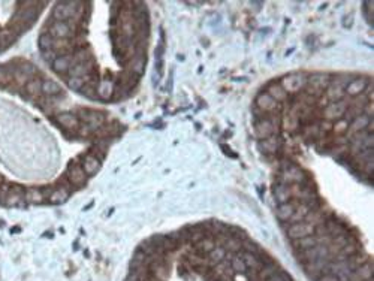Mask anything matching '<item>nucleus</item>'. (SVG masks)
I'll return each instance as SVG.
<instances>
[{
	"label": "nucleus",
	"mask_w": 374,
	"mask_h": 281,
	"mask_svg": "<svg viewBox=\"0 0 374 281\" xmlns=\"http://www.w3.org/2000/svg\"><path fill=\"white\" fill-rule=\"evenodd\" d=\"M308 178V175L297 165L294 163H288L286 166H283L282 172L279 174L277 178V184H286V186H292V184H302L305 183Z\"/></svg>",
	"instance_id": "nucleus-1"
},
{
	"label": "nucleus",
	"mask_w": 374,
	"mask_h": 281,
	"mask_svg": "<svg viewBox=\"0 0 374 281\" xmlns=\"http://www.w3.org/2000/svg\"><path fill=\"white\" fill-rule=\"evenodd\" d=\"M274 112L273 114H267L265 117H262L259 121H256L255 129H256V135L259 136V139H267L271 138L274 135H277V120L274 118Z\"/></svg>",
	"instance_id": "nucleus-2"
},
{
	"label": "nucleus",
	"mask_w": 374,
	"mask_h": 281,
	"mask_svg": "<svg viewBox=\"0 0 374 281\" xmlns=\"http://www.w3.org/2000/svg\"><path fill=\"white\" fill-rule=\"evenodd\" d=\"M326 256H329L326 245H314V247L302 250V251H295L297 262L301 265H307L310 262H314V260H317L320 257H326Z\"/></svg>",
	"instance_id": "nucleus-3"
},
{
	"label": "nucleus",
	"mask_w": 374,
	"mask_h": 281,
	"mask_svg": "<svg viewBox=\"0 0 374 281\" xmlns=\"http://www.w3.org/2000/svg\"><path fill=\"white\" fill-rule=\"evenodd\" d=\"M78 6V2H62V3H57L56 8L53 9V20L54 21H69L72 18L76 17L78 14V9L79 8H75Z\"/></svg>",
	"instance_id": "nucleus-4"
},
{
	"label": "nucleus",
	"mask_w": 374,
	"mask_h": 281,
	"mask_svg": "<svg viewBox=\"0 0 374 281\" xmlns=\"http://www.w3.org/2000/svg\"><path fill=\"white\" fill-rule=\"evenodd\" d=\"M307 79H308V76H305L304 73H289L282 79L280 85L285 88V91L288 94L289 93H298V91L305 88Z\"/></svg>",
	"instance_id": "nucleus-5"
},
{
	"label": "nucleus",
	"mask_w": 374,
	"mask_h": 281,
	"mask_svg": "<svg viewBox=\"0 0 374 281\" xmlns=\"http://www.w3.org/2000/svg\"><path fill=\"white\" fill-rule=\"evenodd\" d=\"M347 109V100H338V102H329L322 109V117L326 121H337L344 117V112Z\"/></svg>",
	"instance_id": "nucleus-6"
},
{
	"label": "nucleus",
	"mask_w": 374,
	"mask_h": 281,
	"mask_svg": "<svg viewBox=\"0 0 374 281\" xmlns=\"http://www.w3.org/2000/svg\"><path fill=\"white\" fill-rule=\"evenodd\" d=\"M332 259L329 257V256H326V257H320V259H317V260H314V262H310V263H307V265H302L304 266V271H305V274H307V277L310 278V280H317L319 277H322L323 274H328V271H326V268H328V265H329V262H331Z\"/></svg>",
	"instance_id": "nucleus-7"
},
{
	"label": "nucleus",
	"mask_w": 374,
	"mask_h": 281,
	"mask_svg": "<svg viewBox=\"0 0 374 281\" xmlns=\"http://www.w3.org/2000/svg\"><path fill=\"white\" fill-rule=\"evenodd\" d=\"M286 235H288V238L291 241L299 239V238H304V236H310V235H314V226L307 223V221L292 223V224L288 226Z\"/></svg>",
	"instance_id": "nucleus-8"
},
{
	"label": "nucleus",
	"mask_w": 374,
	"mask_h": 281,
	"mask_svg": "<svg viewBox=\"0 0 374 281\" xmlns=\"http://www.w3.org/2000/svg\"><path fill=\"white\" fill-rule=\"evenodd\" d=\"M53 39H74L75 33L72 32L71 26L68 24V21H53L48 27L47 32Z\"/></svg>",
	"instance_id": "nucleus-9"
},
{
	"label": "nucleus",
	"mask_w": 374,
	"mask_h": 281,
	"mask_svg": "<svg viewBox=\"0 0 374 281\" xmlns=\"http://www.w3.org/2000/svg\"><path fill=\"white\" fill-rule=\"evenodd\" d=\"M66 178H68V181H69L71 186L79 187V186H84V184H85V181H87V174L84 172V169H82L81 165L72 163V165H69V168H68Z\"/></svg>",
	"instance_id": "nucleus-10"
},
{
	"label": "nucleus",
	"mask_w": 374,
	"mask_h": 281,
	"mask_svg": "<svg viewBox=\"0 0 374 281\" xmlns=\"http://www.w3.org/2000/svg\"><path fill=\"white\" fill-rule=\"evenodd\" d=\"M373 123V117H368L365 114H361L358 115L356 118H353L350 123H349V129H347V133H349V138H352L353 135L368 129V126Z\"/></svg>",
	"instance_id": "nucleus-11"
},
{
	"label": "nucleus",
	"mask_w": 374,
	"mask_h": 281,
	"mask_svg": "<svg viewBox=\"0 0 374 281\" xmlns=\"http://www.w3.org/2000/svg\"><path fill=\"white\" fill-rule=\"evenodd\" d=\"M367 87H368V79L367 78H355V79L349 81V84L344 88V93H346V96L353 99V97L362 94L367 90Z\"/></svg>",
	"instance_id": "nucleus-12"
},
{
	"label": "nucleus",
	"mask_w": 374,
	"mask_h": 281,
	"mask_svg": "<svg viewBox=\"0 0 374 281\" xmlns=\"http://www.w3.org/2000/svg\"><path fill=\"white\" fill-rule=\"evenodd\" d=\"M373 278V262H367L358 269L352 271L347 277V281H368Z\"/></svg>",
	"instance_id": "nucleus-13"
},
{
	"label": "nucleus",
	"mask_w": 374,
	"mask_h": 281,
	"mask_svg": "<svg viewBox=\"0 0 374 281\" xmlns=\"http://www.w3.org/2000/svg\"><path fill=\"white\" fill-rule=\"evenodd\" d=\"M298 205H299V201H297V199H291L289 202L279 205V207H277V210H276V215H277V218H279L280 221H283V223L289 221V220H291V217H292V215H294V212H295V208H297Z\"/></svg>",
	"instance_id": "nucleus-14"
},
{
	"label": "nucleus",
	"mask_w": 374,
	"mask_h": 281,
	"mask_svg": "<svg viewBox=\"0 0 374 281\" xmlns=\"http://www.w3.org/2000/svg\"><path fill=\"white\" fill-rule=\"evenodd\" d=\"M280 105H282V103H277L268 93H261V94L256 97V106H258L261 111H264V112L273 114V112H276V111L280 108Z\"/></svg>",
	"instance_id": "nucleus-15"
},
{
	"label": "nucleus",
	"mask_w": 374,
	"mask_h": 281,
	"mask_svg": "<svg viewBox=\"0 0 374 281\" xmlns=\"http://www.w3.org/2000/svg\"><path fill=\"white\" fill-rule=\"evenodd\" d=\"M57 123L62 126V127H65V129H68V130H78V127L81 126V121H79V118L76 117V114H74V112H62V114H59L57 115Z\"/></svg>",
	"instance_id": "nucleus-16"
},
{
	"label": "nucleus",
	"mask_w": 374,
	"mask_h": 281,
	"mask_svg": "<svg viewBox=\"0 0 374 281\" xmlns=\"http://www.w3.org/2000/svg\"><path fill=\"white\" fill-rule=\"evenodd\" d=\"M344 262H346V268L352 272V271L358 269L359 266H362L364 263L370 262V256H368L367 253H364L362 250H359V251H358V253H355L353 256L347 257Z\"/></svg>",
	"instance_id": "nucleus-17"
},
{
	"label": "nucleus",
	"mask_w": 374,
	"mask_h": 281,
	"mask_svg": "<svg viewBox=\"0 0 374 281\" xmlns=\"http://www.w3.org/2000/svg\"><path fill=\"white\" fill-rule=\"evenodd\" d=\"M42 81L44 79H41V78H38V76H33L27 84H26V87H24V90H26V97L27 99H36V97H39L41 94H42Z\"/></svg>",
	"instance_id": "nucleus-18"
},
{
	"label": "nucleus",
	"mask_w": 374,
	"mask_h": 281,
	"mask_svg": "<svg viewBox=\"0 0 374 281\" xmlns=\"http://www.w3.org/2000/svg\"><path fill=\"white\" fill-rule=\"evenodd\" d=\"M81 166H82L84 172L87 174V177H91V175H94L96 172H99V169H100V160H99L94 154L90 153V154H87V156L84 157Z\"/></svg>",
	"instance_id": "nucleus-19"
},
{
	"label": "nucleus",
	"mask_w": 374,
	"mask_h": 281,
	"mask_svg": "<svg viewBox=\"0 0 374 281\" xmlns=\"http://www.w3.org/2000/svg\"><path fill=\"white\" fill-rule=\"evenodd\" d=\"M314 245H319V238L316 235H310V236H304L299 239H294L292 241V247L294 251H302L307 248H311Z\"/></svg>",
	"instance_id": "nucleus-20"
},
{
	"label": "nucleus",
	"mask_w": 374,
	"mask_h": 281,
	"mask_svg": "<svg viewBox=\"0 0 374 281\" xmlns=\"http://www.w3.org/2000/svg\"><path fill=\"white\" fill-rule=\"evenodd\" d=\"M71 59L72 56H62V57H56L54 62L51 63L53 70L59 75H68L69 69H71Z\"/></svg>",
	"instance_id": "nucleus-21"
},
{
	"label": "nucleus",
	"mask_w": 374,
	"mask_h": 281,
	"mask_svg": "<svg viewBox=\"0 0 374 281\" xmlns=\"http://www.w3.org/2000/svg\"><path fill=\"white\" fill-rule=\"evenodd\" d=\"M114 88H115V87H114V82H112V81H109V79H102V81L97 84V87H96V94H97L99 99L108 100V99L112 97Z\"/></svg>",
	"instance_id": "nucleus-22"
},
{
	"label": "nucleus",
	"mask_w": 374,
	"mask_h": 281,
	"mask_svg": "<svg viewBox=\"0 0 374 281\" xmlns=\"http://www.w3.org/2000/svg\"><path fill=\"white\" fill-rule=\"evenodd\" d=\"M259 148L267 153V154H276L280 148V139L274 135L271 138H267V139H262L259 142Z\"/></svg>",
	"instance_id": "nucleus-23"
},
{
	"label": "nucleus",
	"mask_w": 374,
	"mask_h": 281,
	"mask_svg": "<svg viewBox=\"0 0 374 281\" xmlns=\"http://www.w3.org/2000/svg\"><path fill=\"white\" fill-rule=\"evenodd\" d=\"M216 247H217V244H216L214 238H213V236H205V238H202L201 241H198V242L195 244L193 250H195L196 253L202 254V256H207V254H208L210 251H213Z\"/></svg>",
	"instance_id": "nucleus-24"
},
{
	"label": "nucleus",
	"mask_w": 374,
	"mask_h": 281,
	"mask_svg": "<svg viewBox=\"0 0 374 281\" xmlns=\"http://www.w3.org/2000/svg\"><path fill=\"white\" fill-rule=\"evenodd\" d=\"M239 256H241V259L244 260V263H245L247 269H255V271H259V269L262 268V262H261V259H259L256 254L241 250V251H239Z\"/></svg>",
	"instance_id": "nucleus-25"
},
{
	"label": "nucleus",
	"mask_w": 374,
	"mask_h": 281,
	"mask_svg": "<svg viewBox=\"0 0 374 281\" xmlns=\"http://www.w3.org/2000/svg\"><path fill=\"white\" fill-rule=\"evenodd\" d=\"M274 198L279 202V205L286 204L292 199V192H291V186L286 184H277L274 187Z\"/></svg>",
	"instance_id": "nucleus-26"
},
{
	"label": "nucleus",
	"mask_w": 374,
	"mask_h": 281,
	"mask_svg": "<svg viewBox=\"0 0 374 281\" xmlns=\"http://www.w3.org/2000/svg\"><path fill=\"white\" fill-rule=\"evenodd\" d=\"M42 94L47 96V97H57L62 94V87L53 81V79H44L42 81Z\"/></svg>",
	"instance_id": "nucleus-27"
},
{
	"label": "nucleus",
	"mask_w": 374,
	"mask_h": 281,
	"mask_svg": "<svg viewBox=\"0 0 374 281\" xmlns=\"http://www.w3.org/2000/svg\"><path fill=\"white\" fill-rule=\"evenodd\" d=\"M68 198H69L68 189L59 186V187H54V189H53V192H51L48 201H50V204H53V205H59V204H63Z\"/></svg>",
	"instance_id": "nucleus-28"
},
{
	"label": "nucleus",
	"mask_w": 374,
	"mask_h": 281,
	"mask_svg": "<svg viewBox=\"0 0 374 281\" xmlns=\"http://www.w3.org/2000/svg\"><path fill=\"white\" fill-rule=\"evenodd\" d=\"M268 94L277 102V103H283V102H286L288 100V93L285 91V88L279 84V82H274V84H271L270 85V88H268Z\"/></svg>",
	"instance_id": "nucleus-29"
},
{
	"label": "nucleus",
	"mask_w": 374,
	"mask_h": 281,
	"mask_svg": "<svg viewBox=\"0 0 374 281\" xmlns=\"http://www.w3.org/2000/svg\"><path fill=\"white\" fill-rule=\"evenodd\" d=\"M207 259H208V262H210L211 266H216V265L222 263V262L226 259V250H224L223 247L217 245L213 251H210V253L207 254Z\"/></svg>",
	"instance_id": "nucleus-30"
},
{
	"label": "nucleus",
	"mask_w": 374,
	"mask_h": 281,
	"mask_svg": "<svg viewBox=\"0 0 374 281\" xmlns=\"http://www.w3.org/2000/svg\"><path fill=\"white\" fill-rule=\"evenodd\" d=\"M44 199L45 198H44L41 189H36V187L26 189V195H24V201L26 202H29V204H42Z\"/></svg>",
	"instance_id": "nucleus-31"
},
{
	"label": "nucleus",
	"mask_w": 374,
	"mask_h": 281,
	"mask_svg": "<svg viewBox=\"0 0 374 281\" xmlns=\"http://www.w3.org/2000/svg\"><path fill=\"white\" fill-rule=\"evenodd\" d=\"M229 263H230V269H232L235 274H244V272L247 271V266H245L244 260L241 259L239 253H236V254L230 259Z\"/></svg>",
	"instance_id": "nucleus-32"
},
{
	"label": "nucleus",
	"mask_w": 374,
	"mask_h": 281,
	"mask_svg": "<svg viewBox=\"0 0 374 281\" xmlns=\"http://www.w3.org/2000/svg\"><path fill=\"white\" fill-rule=\"evenodd\" d=\"M32 78L30 76H27L24 72H21L20 69H14V85L17 87V88H24L26 87V84L30 81Z\"/></svg>",
	"instance_id": "nucleus-33"
},
{
	"label": "nucleus",
	"mask_w": 374,
	"mask_h": 281,
	"mask_svg": "<svg viewBox=\"0 0 374 281\" xmlns=\"http://www.w3.org/2000/svg\"><path fill=\"white\" fill-rule=\"evenodd\" d=\"M304 138L307 139V140H314V139H317L319 138V135H320V130H319V124H314V123H311V124H307L305 127H304Z\"/></svg>",
	"instance_id": "nucleus-34"
},
{
	"label": "nucleus",
	"mask_w": 374,
	"mask_h": 281,
	"mask_svg": "<svg viewBox=\"0 0 374 281\" xmlns=\"http://www.w3.org/2000/svg\"><path fill=\"white\" fill-rule=\"evenodd\" d=\"M38 44H39V48L41 51H50L53 48V44H54V39L48 35V33H42L38 39Z\"/></svg>",
	"instance_id": "nucleus-35"
},
{
	"label": "nucleus",
	"mask_w": 374,
	"mask_h": 281,
	"mask_svg": "<svg viewBox=\"0 0 374 281\" xmlns=\"http://www.w3.org/2000/svg\"><path fill=\"white\" fill-rule=\"evenodd\" d=\"M347 129H349V121H346L344 118H340V120H337L332 124V130L331 132H334L337 135H343V133L347 132Z\"/></svg>",
	"instance_id": "nucleus-36"
},
{
	"label": "nucleus",
	"mask_w": 374,
	"mask_h": 281,
	"mask_svg": "<svg viewBox=\"0 0 374 281\" xmlns=\"http://www.w3.org/2000/svg\"><path fill=\"white\" fill-rule=\"evenodd\" d=\"M84 84H85V81L82 78H69L68 79V87L75 90V91H81Z\"/></svg>",
	"instance_id": "nucleus-37"
},
{
	"label": "nucleus",
	"mask_w": 374,
	"mask_h": 281,
	"mask_svg": "<svg viewBox=\"0 0 374 281\" xmlns=\"http://www.w3.org/2000/svg\"><path fill=\"white\" fill-rule=\"evenodd\" d=\"M267 281H294V280H292L283 269H279V271H277L271 278H268Z\"/></svg>",
	"instance_id": "nucleus-38"
},
{
	"label": "nucleus",
	"mask_w": 374,
	"mask_h": 281,
	"mask_svg": "<svg viewBox=\"0 0 374 281\" xmlns=\"http://www.w3.org/2000/svg\"><path fill=\"white\" fill-rule=\"evenodd\" d=\"M319 130H320V133L331 132V130H332V123H331V121H326V120L320 121V123H319Z\"/></svg>",
	"instance_id": "nucleus-39"
},
{
	"label": "nucleus",
	"mask_w": 374,
	"mask_h": 281,
	"mask_svg": "<svg viewBox=\"0 0 374 281\" xmlns=\"http://www.w3.org/2000/svg\"><path fill=\"white\" fill-rule=\"evenodd\" d=\"M316 281H340V278L337 275H334V274H323Z\"/></svg>",
	"instance_id": "nucleus-40"
},
{
	"label": "nucleus",
	"mask_w": 374,
	"mask_h": 281,
	"mask_svg": "<svg viewBox=\"0 0 374 281\" xmlns=\"http://www.w3.org/2000/svg\"><path fill=\"white\" fill-rule=\"evenodd\" d=\"M42 56H44V59H45L47 62H50V63H53V62H54V59L57 57V56L54 54V51H53V50H50V51H42Z\"/></svg>",
	"instance_id": "nucleus-41"
},
{
	"label": "nucleus",
	"mask_w": 374,
	"mask_h": 281,
	"mask_svg": "<svg viewBox=\"0 0 374 281\" xmlns=\"http://www.w3.org/2000/svg\"><path fill=\"white\" fill-rule=\"evenodd\" d=\"M232 281H248V278L245 277V274H235Z\"/></svg>",
	"instance_id": "nucleus-42"
},
{
	"label": "nucleus",
	"mask_w": 374,
	"mask_h": 281,
	"mask_svg": "<svg viewBox=\"0 0 374 281\" xmlns=\"http://www.w3.org/2000/svg\"><path fill=\"white\" fill-rule=\"evenodd\" d=\"M217 281H220V280H217Z\"/></svg>",
	"instance_id": "nucleus-43"
}]
</instances>
